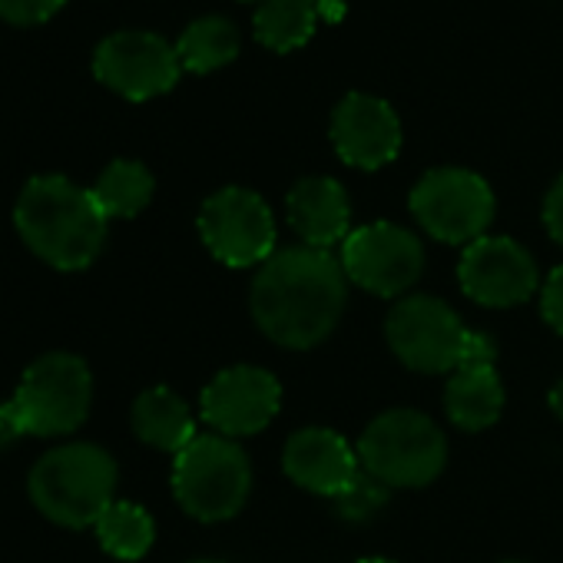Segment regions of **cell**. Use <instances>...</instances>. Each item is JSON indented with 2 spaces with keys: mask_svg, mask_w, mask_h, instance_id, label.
I'll return each instance as SVG.
<instances>
[{
  "mask_svg": "<svg viewBox=\"0 0 563 563\" xmlns=\"http://www.w3.org/2000/svg\"><path fill=\"white\" fill-rule=\"evenodd\" d=\"M349 309V275L329 249L292 245L258 265L249 312L258 332L289 352L322 345Z\"/></svg>",
  "mask_w": 563,
  "mask_h": 563,
  "instance_id": "6da1fadb",
  "label": "cell"
},
{
  "mask_svg": "<svg viewBox=\"0 0 563 563\" xmlns=\"http://www.w3.org/2000/svg\"><path fill=\"white\" fill-rule=\"evenodd\" d=\"M21 239L60 272L87 268L107 242V216L93 192L67 176H34L14 209Z\"/></svg>",
  "mask_w": 563,
  "mask_h": 563,
  "instance_id": "7a4b0ae2",
  "label": "cell"
},
{
  "mask_svg": "<svg viewBox=\"0 0 563 563\" xmlns=\"http://www.w3.org/2000/svg\"><path fill=\"white\" fill-rule=\"evenodd\" d=\"M34 507L60 527H97L117 494V461L97 444H64L31 471Z\"/></svg>",
  "mask_w": 563,
  "mask_h": 563,
  "instance_id": "3957f363",
  "label": "cell"
},
{
  "mask_svg": "<svg viewBox=\"0 0 563 563\" xmlns=\"http://www.w3.org/2000/svg\"><path fill=\"white\" fill-rule=\"evenodd\" d=\"M173 494L179 507L202 523L229 520L252 494V461L232 438L196 434L176 454Z\"/></svg>",
  "mask_w": 563,
  "mask_h": 563,
  "instance_id": "277c9868",
  "label": "cell"
},
{
  "mask_svg": "<svg viewBox=\"0 0 563 563\" xmlns=\"http://www.w3.org/2000/svg\"><path fill=\"white\" fill-rule=\"evenodd\" d=\"M358 461L388 487H428L448 464V438L428 415L391 408L362 431Z\"/></svg>",
  "mask_w": 563,
  "mask_h": 563,
  "instance_id": "5b68a950",
  "label": "cell"
},
{
  "mask_svg": "<svg viewBox=\"0 0 563 563\" xmlns=\"http://www.w3.org/2000/svg\"><path fill=\"white\" fill-rule=\"evenodd\" d=\"M93 401V375L84 358L70 352H51L37 358L11 398L24 434L60 438L77 431Z\"/></svg>",
  "mask_w": 563,
  "mask_h": 563,
  "instance_id": "8992f818",
  "label": "cell"
},
{
  "mask_svg": "<svg viewBox=\"0 0 563 563\" xmlns=\"http://www.w3.org/2000/svg\"><path fill=\"white\" fill-rule=\"evenodd\" d=\"M408 202L411 216L431 239L464 249L487 235V225L494 222L497 209L487 179L461 166H441L424 173L415 183Z\"/></svg>",
  "mask_w": 563,
  "mask_h": 563,
  "instance_id": "52a82bcc",
  "label": "cell"
},
{
  "mask_svg": "<svg viewBox=\"0 0 563 563\" xmlns=\"http://www.w3.org/2000/svg\"><path fill=\"white\" fill-rule=\"evenodd\" d=\"M385 339L405 368L421 375H448L457 372L467 329L444 299L418 292L395 302L385 322Z\"/></svg>",
  "mask_w": 563,
  "mask_h": 563,
  "instance_id": "ba28073f",
  "label": "cell"
},
{
  "mask_svg": "<svg viewBox=\"0 0 563 563\" xmlns=\"http://www.w3.org/2000/svg\"><path fill=\"white\" fill-rule=\"evenodd\" d=\"M424 265V242L398 222L362 225L342 242V268L349 282L382 299H398L415 289Z\"/></svg>",
  "mask_w": 563,
  "mask_h": 563,
  "instance_id": "9c48e42d",
  "label": "cell"
},
{
  "mask_svg": "<svg viewBox=\"0 0 563 563\" xmlns=\"http://www.w3.org/2000/svg\"><path fill=\"white\" fill-rule=\"evenodd\" d=\"M199 235L229 268L262 265L275 255V216L258 192L242 186H225L202 202Z\"/></svg>",
  "mask_w": 563,
  "mask_h": 563,
  "instance_id": "30bf717a",
  "label": "cell"
},
{
  "mask_svg": "<svg viewBox=\"0 0 563 563\" xmlns=\"http://www.w3.org/2000/svg\"><path fill=\"white\" fill-rule=\"evenodd\" d=\"M93 74L113 93L143 103L176 87L183 64L173 44L146 31L110 34L93 54Z\"/></svg>",
  "mask_w": 563,
  "mask_h": 563,
  "instance_id": "8fae6325",
  "label": "cell"
},
{
  "mask_svg": "<svg viewBox=\"0 0 563 563\" xmlns=\"http://www.w3.org/2000/svg\"><path fill=\"white\" fill-rule=\"evenodd\" d=\"M457 282L464 296L484 309H514L537 292L540 272L533 255L517 239L481 235L464 249Z\"/></svg>",
  "mask_w": 563,
  "mask_h": 563,
  "instance_id": "7c38bea8",
  "label": "cell"
},
{
  "mask_svg": "<svg viewBox=\"0 0 563 563\" xmlns=\"http://www.w3.org/2000/svg\"><path fill=\"white\" fill-rule=\"evenodd\" d=\"M202 418L222 438H249L268 428L282 408V385L258 365H232L219 372L199 398Z\"/></svg>",
  "mask_w": 563,
  "mask_h": 563,
  "instance_id": "4fadbf2b",
  "label": "cell"
},
{
  "mask_svg": "<svg viewBox=\"0 0 563 563\" xmlns=\"http://www.w3.org/2000/svg\"><path fill=\"white\" fill-rule=\"evenodd\" d=\"M332 143L355 169H382L401 150L398 113L372 93H349L332 113Z\"/></svg>",
  "mask_w": 563,
  "mask_h": 563,
  "instance_id": "5bb4252c",
  "label": "cell"
},
{
  "mask_svg": "<svg viewBox=\"0 0 563 563\" xmlns=\"http://www.w3.org/2000/svg\"><path fill=\"white\" fill-rule=\"evenodd\" d=\"M282 471L302 490L319 497H342L362 474L358 448L332 428H302L286 441Z\"/></svg>",
  "mask_w": 563,
  "mask_h": 563,
  "instance_id": "9a60e30c",
  "label": "cell"
},
{
  "mask_svg": "<svg viewBox=\"0 0 563 563\" xmlns=\"http://www.w3.org/2000/svg\"><path fill=\"white\" fill-rule=\"evenodd\" d=\"M289 225L312 249H332L349 239L352 202L339 179L332 176H306L292 186L286 199Z\"/></svg>",
  "mask_w": 563,
  "mask_h": 563,
  "instance_id": "2e32d148",
  "label": "cell"
},
{
  "mask_svg": "<svg viewBox=\"0 0 563 563\" xmlns=\"http://www.w3.org/2000/svg\"><path fill=\"white\" fill-rule=\"evenodd\" d=\"M507 405L497 368H457L444 388V411L461 431H487L500 421Z\"/></svg>",
  "mask_w": 563,
  "mask_h": 563,
  "instance_id": "e0dca14e",
  "label": "cell"
},
{
  "mask_svg": "<svg viewBox=\"0 0 563 563\" xmlns=\"http://www.w3.org/2000/svg\"><path fill=\"white\" fill-rule=\"evenodd\" d=\"M133 431L156 451L179 454L196 438V418L189 405L169 388H150L133 401Z\"/></svg>",
  "mask_w": 563,
  "mask_h": 563,
  "instance_id": "ac0fdd59",
  "label": "cell"
},
{
  "mask_svg": "<svg viewBox=\"0 0 563 563\" xmlns=\"http://www.w3.org/2000/svg\"><path fill=\"white\" fill-rule=\"evenodd\" d=\"M252 27L258 44L275 54L299 51L319 27V0H262Z\"/></svg>",
  "mask_w": 563,
  "mask_h": 563,
  "instance_id": "d6986e66",
  "label": "cell"
},
{
  "mask_svg": "<svg viewBox=\"0 0 563 563\" xmlns=\"http://www.w3.org/2000/svg\"><path fill=\"white\" fill-rule=\"evenodd\" d=\"M153 173L136 159H113L90 189L107 219H133L153 199Z\"/></svg>",
  "mask_w": 563,
  "mask_h": 563,
  "instance_id": "ffe728a7",
  "label": "cell"
},
{
  "mask_svg": "<svg viewBox=\"0 0 563 563\" xmlns=\"http://www.w3.org/2000/svg\"><path fill=\"white\" fill-rule=\"evenodd\" d=\"M176 54L183 70L212 74L239 57V31L225 18H199L183 31Z\"/></svg>",
  "mask_w": 563,
  "mask_h": 563,
  "instance_id": "44dd1931",
  "label": "cell"
},
{
  "mask_svg": "<svg viewBox=\"0 0 563 563\" xmlns=\"http://www.w3.org/2000/svg\"><path fill=\"white\" fill-rule=\"evenodd\" d=\"M97 537L103 550L117 560H140L153 540H156V523L153 517L133 504V500H113L103 517L97 520Z\"/></svg>",
  "mask_w": 563,
  "mask_h": 563,
  "instance_id": "7402d4cb",
  "label": "cell"
},
{
  "mask_svg": "<svg viewBox=\"0 0 563 563\" xmlns=\"http://www.w3.org/2000/svg\"><path fill=\"white\" fill-rule=\"evenodd\" d=\"M388 497H391V487L382 484L378 477H372L362 467V474L355 477V484L342 497H335V510H339V517L362 523V520H372L388 504Z\"/></svg>",
  "mask_w": 563,
  "mask_h": 563,
  "instance_id": "603a6c76",
  "label": "cell"
},
{
  "mask_svg": "<svg viewBox=\"0 0 563 563\" xmlns=\"http://www.w3.org/2000/svg\"><path fill=\"white\" fill-rule=\"evenodd\" d=\"M67 0H0V21L14 27H34L51 21Z\"/></svg>",
  "mask_w": 563,
  "mask_h": 563,
  "instance_id": "cb8c5ba5",
  "label": "cell"
},
{
  "mask_svg": "<svg viewBox=\"0 0 563 563\" xmlns=\"http://www.w3.org/2000/svg\"><path fill=\"white\" fill-rule=\"evenodd\" d=\"M540 316L543 322L563 335V265H556L547 282H543V289H540Z\"/></svg>",
  "mask_w": 563,
  "mask_h": 563,
  "instance_id": "d4e9b609",
  "label": "cell"
},
{
  "mask_svg": "<svg viewBox=\"0 0 563 563\" xmlns=\"http://www.w3.org/2000/svg\"><path fill=\"white\" fill-rule=\"evenodd\" d=\"M494 365H497V345H494V339L484 335V332H467L457 368H494Z\"/></svg>",
  "mask_w": 563,
  "mask_h": 563,
  "instance_id": "484cf974",
  "label": "cell"
},
{
  "mask_svg": "<svg viewBox=\"0 0 563 563\" xmlns=\"http://www.w3.org/2000/svg\"><path fill=\"white\" fill-rule=\"evenodd\" d=\"M543 225H547L550 239L563 249V176L550 186V192L543 199Z\"/></svg>",
  "mask_w": 563,
  "mask_h": 563,
  "instance_id": "4316f807",
  "label": "cell"
},
{
  "mask_svg": "<svg viewBox=\"0 0 563 563\" xmlns=\"http://www.w3.org/2000/svg\"><path fill=\"white\" fill-rule=\"evenodd\" d=\"M18 438H24V428H21L18 415H14V405L4 401V405H0V451L11 448Z\"/></svg>",
  "mask_w": 563,
  "mask_h": 563,
  "instance_id": "83f0119b",
  "label": "cell"
},
{
  "mask_svg": "<svg viewBox=\"0 0 563 563\" xmlns=\"http://www.w3.org/2000/svg\"><path fill=\"white\" fill-rule=\"evenodd\" d=\"M349 11V0H319V21L339 24Z\"/></svg>",
  "mask_w": 563,
  "mask_h": 563,
  "instance_id": "f1b7e54d",
  "label": "cell"
},
{
  "mask_svg": "<svg viewBox=\"0 0 563 563\" xmlns=\"http://www.w3.org/2000/svg\"><path fill=\"white\" fill-rule=\"evenodd\" d=\"M550 411L563 421V378L550 388Z\"/></svg>",
  "mask_w": 563,
  "mask_h": 563,
  "instance_id": "f546056e",
  "label": "cell"
},
{
  "mask_svg": "<svg viewBox=\"0 0 563 563\" xmlns=\"http://www.w3.org/2000/svg\"><path fill=\"white\" fill-rule=\"evenodd\" d=\"M358 563H395V560H388V556H365V560H358Z\"/></svg>",
  "mask_w": 563,
  "mask_h": 563,
  "instance_id": "4dcf8cb0",
  "label": "cell"
},
{
  "mask_svg": "<svg viewBox=\"0 0 563 563\" xmlns=\"http://www.w3.org/2000/svg\"><path fill=\"white\" fill-rule=\"evenodd\" d=\"M189 563H219V560H189Z\"/></svg>",
  "mask_w": 563,
  "mask_h": 563,
  "instance_id": "1f68e13d",
  "label": "cell"
},
{
  "mask_svg": "<svg viewBox=\"0 0 563 563\" xmlns=\"http://www.w3.org/2000/svg\"><path fill=\"white\" fill-rule=\"evenodd\" d=\"M500 563H523V560H500Z\"/></svg>",
  "mask_w": 563,
  "mask_h": 563,
  "instance_id": "d6a6232c",
  "label": "cell"
},
{
  "mask_svg": "<svg viewBox=\"0 0 563 563\" xmlns=\"http://www.w3.org/2000/svg\"><path fill=\"white\" fill-rule=\"evenodd\" d=\"M258 4H262V0H258Z\"/></svg>",
  "mask_w": 563,
  "mask_h": 563,
  "instance_id": "836d02e7",
  "label": "cell"
}]
</instances>
